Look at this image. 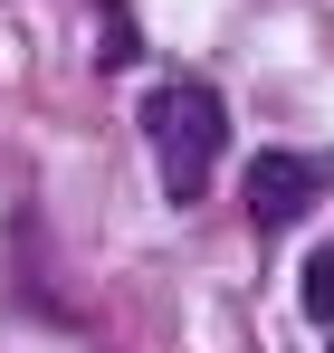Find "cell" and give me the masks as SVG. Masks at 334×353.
I'll use <instances>...</instances> for the list:
<instances>
[{
	"mask_svg": "<svg viewBox=\"0 0 334 353\" xmlns=\"http://www.w3.org/2000/svg\"><path fill=\"white\" fill-rule=\"evenodd\" d=\"M306 305H315V315H325V325H334V248H325V258H315V268H306Z\"/></svg>",
	"mask_w": 334,
	"mask_h": 353,
	"instance_id": "cell-3",
	"label": "cell"
},
{
	"mask_svg": "<svg viewBox=\"0 0 334 353\" xmlns=\"http://www.w3.org/2000/svg\"><path fill=\"white\" fill-rule=\"evenodd\" d=\"M144 143H153V172H163L172 201H201L210 172H220V153H229V105H220V86H201V77H163V86L144 96Z\"/></svg>",
	"mask_w": 334,
	"mask_h": 353,
	"instance_id": "cell-1",
	"label": "cell"
},
{
	"mask_svg": "<svg viewBox=\"0 0 334 353\" xmlns=\"http://www.w3.org/2000/svg\"><path fill=\"white\" fill-rule=\"evenodd\" d=\"M315 191H325V163L315 153H258L248 163V220L258 230H296L315 210Z\"/></svg>",
	"mask_w": 334,
	"mask_h": 353,
	"instance_id": "cell-2",
	"label": "cell"
}]
</instances>
